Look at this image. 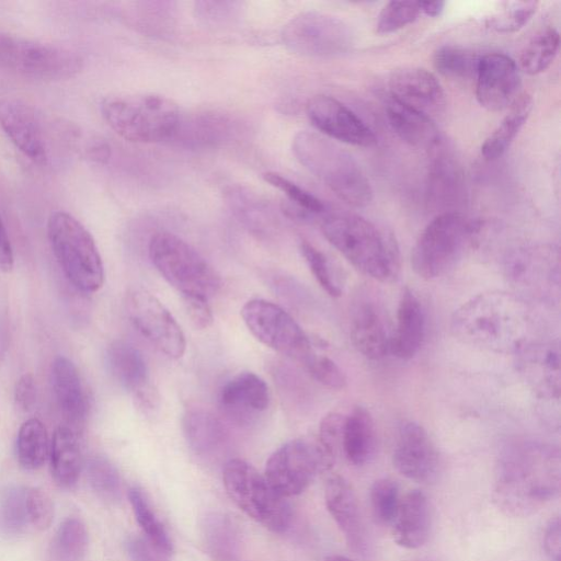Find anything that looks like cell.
Masks as SVG:
<instances>
[{
    "label": "cell",
    "mask_w": 561,
    "mask_h": 561,
    "mask_svg": "<svg viewBox=\"0 0 561 561\" xmlns=\"http://www.w3.org/2000/svg\"><path fill=\"white\" fill-rule=\"evenodd\" d=\"M560 481L557 451L537 445L522 446L501 460L493 501L506 515L529 516L559 495Z\"/></svg>",
    "instance_id": "cell-1"
},
{
    "label": "cell",
    "mask_w": 561,
    "mask_h": 561,
    "mask_svg": "<svg viewBox=\"0 0 561 561\" xmlns=\"http://www.w3.org/2000/svg\"><path fill=\"white\" fill-rule=\"evenodd\" d=\"M528 310L516 296L483 293L454 314L451 330L458 339L494 352H517L525 342Z\"/></svg>",
    "instance_id": "cell-2"
},
{
    "label": "cell",
    "mask_w": 561,
    "mask_h": 561,
    "mask_svg": "<svg viewBox=\"0 0 561 561\" xmlns=\"http://www.w3.org/2000/svg\"><path fill=\"white\" fill-rule=\"evenodd\" d=\"M325 239L360 273L388 283L397 278L400 255L393 237L354 214H330L322 218Z\"/></svg>",
    "instance_id": "cell-3"
},
{
    "label": "cell",
    "mask_w": 561,
    "mask_h": 561,
    "mask_svg": "<svg viewBox=\"0 0 561 561\" xmlns=\"http://www.w3.org/2000/svg\"><path fill=\"white\" fill-rule=\"evenodd\" d=\"M293 153L301 165L353 207L373 199L371 185L355 158L329 138L308 130L295 135Z\"/></svg>",
    "instance_id": "cell-4"
},
{
    "label": "cell",
    "mask_w": 561,
    "mask_h": 561,
    "mask_svg": "<svg viewBox=\"0 0 561 561\" xmlns=\"http://www.w3.org/2000/svg\"><path fill=\"white\" fill-rule=\"evenodd\" d=\"M100 110L118 136L137 144L172 140L182 115L171 99L147 93L107 96Z\"/></svg>",
    "instance_id": "cell-5"
},
{
    "label": "cell",
    "mask_w": 561,
    "mask_h": 561,
    "mask_svg": "<svg viewBox=\"0 0 561 561\" xmlns=\"http://www.w3.org/2000/svg\"><path fill=\"white\" fill-rule=\"evenodd\" d=\"M51 250L71 284L83 293L98 291L104 283V265L90 231L71 214L54 211L47 221Z\"/></svg>",
    "instance_id": "cell-6"
},
{
    "label": "cell",
    "mask_w": 561,
    "mask_h": 561,
    "mask_svg": "<svg viewBox=\"0 0 561 561\" xmlns=\"http://www.w3.org/2000/svg\"><path fill=\"white\" fill-rule=\"evenodd\" d=\"M149 256L160 275L181 295L209 299L221 287V278L211 264L179 236L160 231L149 242Z\"/></svg>",
    "instance_id": "cell-7"
},
{
    "label": "cell",
    "mask_w": 561,
    "mask_h": 561,
    "mask_svg": "<svg viewBox=\"0 0 561 561\" xmlns=\"http://www.w3.org/2000/svg\"><path fill=\"white\" fill-rule=\"evenodd\" d=\"M477 231V224L456 210L437 215L412 249L413 271L424 279L444 275L461 259Z\"/></svg>",
    "instance_id": "cell-8"
},
{
    "label": "cell",
    "mask_w": 561,
    "mask_h": 561,
    "mask_svg": "<svg viewBox=\"0 0 561 561\" xmlns=\"http://www.w3.org/2000/svg\"><path fill=\"white\" fill-rule=\"evenodd\" d=\"M222 482L232 502L263 527L274 533L289 527V504L252 465L239 458L230 459L222 469Z\"/></svg>",
    "instance_id": "cell-9"
},
{
    "label": "cell",
    "mask_w": 561,
    "mask_h": 561,
    "mask_svg": "<svg viewBox=\"0 0 561 561\" xmlns=\"http://www.w3.org/2000/svg\"><path fill=\"white\" fill-rule=\"evenodd\" d=\"M83 67L75 50L0 32V68L41 81H61L76 77Z\"/></svg>",
    "instance_id": "cell-10"
},
{
    "label": "cell",
    "mask_w": 561,
    "mask_h": 561,
    "mask_svg": "<svg viewBox=\"0 0 561 561\" xmlns=\"http://www.w3.org/2000/svg\"><path fill=\"white\" fill-rule=\"evenodd\" d=\"M282 41L293 53L311 58H336L347 54L354 35L340 18L307 11L293 16L283 27Z\"/></svg>",
    "instance_id": "cell-11"
},
{
    "label": "cell",
    "mask_w": 561,
    "mask_h": 561,
    "mask_svg": "<svg viewBox=\"0 0 561 561\" xmlns=\"http://www.w3.org/2000/svg\"><path fill=\"white\" fill-rule=\"evenodd\" d=\"M241 317L250 333L265 346L304 365L314 354L307 334L280 306L251 299L241 309Z\"/></svg>",
    "instance_id": "cell-12"
},
{
    "label": "cell",
    "mask_w": 561,
    "mask_h": 561,
    "mask_svg": "<svg viewBox=\"0 0 561 561\" xmlns=\"http://www.w3.org/2000/svg\"><path fill=\"white\" fill-rule=\"evenodd\" d=\"M330 469L317 440L291 439L267 459L264 477L283 497L304 492L318 472Z\"/></svg>",
    "instance_id": "cell-13"
},
{
    "label": "cell",
    "mask_w": 561,
    "mask_h": 561,
    "mask_svg": "<svg viewBox=\"0 0 561 561\" xmlns=\"http://www.w3.org/2000/svg\"><path fill=\"white\" fill-rule=\"evenodd\" d=\"M126 310L135 330L157 350L173 359L183 356L185 335L171 312L152 294L134 289L127 297Z\"/></svg>",
    "instance_id": "cell-14"
},
{
    "label": "cell",
    "mask_w": 561,
    "mask_h": 561,
    "mask_svg": "<svg viewBox=\"0 0 561 561\" xmlns=\"http://www.w3.org/2000/svg\"><path fill=\"white\" fill-rule=\"evenodd\" d=\"M306 113L312 126L329 139L357 147H373L377 144L374 131L333 96H312L306 105Z\"/></svg>",
    "instance_id": "cell-15"
},
{
    "label": "cell",
    "mask_w": 561,
    "mask_h": 561,
    "mask_svg": "<svg viewBox=\"0 0 561 561\" xmlns=\"http://www.w3.org/2000/svg\"><path fill=\"white\" fill-rule=\"evenodd\" d=\"M519 67L510 56L491 53L480 57L476 73V96L488 111L510 107L519 96Z\"/></svg>",
    "instance_id": "cell-16"
},
{
    "label": "cell",
    "mask_w": 561,
    "mask_h": 561,
    "mask_svg": "<svg viewBox=\"0 0 561 561\" xmlns=\"http://www.w3.org/2000/svg\"><path fill=\"white\" fill-rule=\"evenodd\" d=\"M0 128L13 146L34 163H47L48 146L44 125L28 103L15 98L0 99Z\"/></svg>",
    "instance_id": "cell-17"
},
{
    "label": "cell",
    "mask_w": 561,
    "mask_h": 561,
    "mask_svg": "<svg viewBox=\"0 0 561 561\" xmlns=\"http://www.w3.org/2000/svg\"><path fill=\"white\" fill-rule=\"evenodd\" d=\"M394 468L405 478L430 483L439 469L438 450L426 430L416 422L403 423L392 454Z\"/></svg>",
    "instance_id": "cell-18"
},
{
    "label": "cell",
    "mask_w": 561,
    "mask_h": 561,
    "mask_svg": "<svg viewBox=\"0 0 561 561\" xmlns=\"http://www.w3.org/2000/svg\"><path fill=\"white\" fill-rule=\"evenodd\" d=\"M390 96L431 117L446 105V95L437 78L424 68L394 70L388 81Z\"/></svg>",
    "instance_id": "cell-19"
},
{
    "label": "cell",
    "mask_w": 561,
    "mask_h": 561,
    "mask_svg": "<svg viewBox=\"0 0 561 561\" xmlns=\"http://www.w3.org/2000/svg\"><path fill=\"white\" fill-rule=\"evenodd\" d=\"M392 331L381 308L370 300L355 305L351 321V340L369 359H380L390 352Z\"/></svg>",
    "instance_id": "cell-20"
},
{
    "label": "cell",
    "mask_w": 561,
    "mask_h": 561,
    "mask_svg": "<svg viewBox=\"0 0 561 561\" xmlns=\"http://www.w3.org/2000/svg\"><path fill=\"white\" fill-rule=\"evenodd\" d=\"M508 276L518 285L543 289V285L559 282V251L551 245L518 250L507 265Z\"/></svg>",
    "instance_id": "cell-21"
},
{
    "label": "cell",
    "mask_w": 561,
    "mask_h": 561,
    "mask_svg": "<svg viewBox=\"0 0 561 561\" xmlns=\"http://www.w3.org/2000/svg\"><path fill=\"white\" fill-rule=\"evenodd\" d=\"M431 531V510L426 495L420 490L409 491L399 503L391 523L393 541L405 549L425 545Z\"/></svg>",
    "instance_id": "cell-22"
},
{
    "label": "cell",
    "mask_w": 561,
    "mask_h": 561,
    "mask_svg": "<svg viewBox=\"0 0 561 561\" xmlns=\"http://www.w3.org/2000/svg\"><path fill=\"white\" fill-rule=\"evenodd\" d=\"M237 134V123L229 115L218 112H201L181 115L172 140L190 148L216 147Z\"/></svg>",
    "instance_id": "cell-23"
},
{
    "label": "cell",
    "mask_w": 561,
    "mask_h": 561,
    "mask_svg": "<svg viewBox=\"0 0 561 561\" xmlns=\"http://www.w3.org/2000/svg\"><path fill=\"white\" fill-rule=\"evenodd\" d=\"M426 319L414 293L405 288L397 311V323L391 334L390 352L400 359L414 357L423 345Z\"/></svg>",
    "instance_id": "cell-24"
},
{
    "label": "cell",
    "mask_w": 561,
    "mask_h": 561,
    "mask_svg": "<svg viewBox=\"0 0 561 561\" xmlns=\"http://www.w3.org/2000/svg\"><path fill=\"white\" fill-rule=\"evenodd\" d=\"M519 366L526 379L537 392L545 397L559 398L560 353L549 344H524L517 352Z\"/></svg>",
    "instance_id": "cell-25"
},
{
    "label": "cell",
    "mask_w": 561,
    "mask_h": 561,
    "mask_svg": "<svg viewBox=\"0 0 561 561\" xmlns=\"http://www.w3.org/2000/svg\"><path fill=\"white\" fill-rule=\"evenodd\" d=\"M383 107L393 131L411 147L432 150L442 142L439 131L431 117L390 95L385 100Z\"/></svg>",
    "instance_id": "cell-26"
},
{
    "label": "cell",
    "mask_w": 561,
    "mask_h": 561,
    "mask_svg": "<svg viewBox=\"0 0 561 561\" xmlns=\"http://www.w3.org/2000/svg\"><path fill=\"white\" fill-rule=\"evenodd\" d=\"M51 381L62 414L73 428L78 427L87 414V400L77 367L69 358L57 356L51 366Z\"/></svg>",
    "instance_id": "cell-27"
},
{
    "label": "cell",
    "mask_w": 561,
    "mask_h": 561,
    "mask_svg": "<svg viewBox=\"0 0 561 561\" xmlns=\"http://www.w3.org/2000/svg\"><path fill=\"white\" fill-rule=\"evenodd\" d=\"M49 457L55 482L64 489L72 488L83 468L78 431L68 425L58 426L53 434Z\"/></svg>",
    "instance_id": "cell-28"
},
{
    "label": "cell",
    "mask_w": 561,
    "mask_h": 561,
    "mask_svg": "<svg viewBox=\"0 0 561 561\" xmlns=\"http://www.w3.org/2000/svg\"><path fill=\"white\" fill-rule=\"evenodd\" d=\"M270 390L259 375L243 371L227 381L219 392L222 408L233 413H259L270 405Z\"/></svg>",
    "instance_id": "cell-29"
},
{
    "label": "cell",
    "mask_w": 561,
    "mask_h": 561,
    "mask_svg": "<svg viewBox=\"0 0 561 561\" xmlns=\"http://www.w3.org/2000/svg\"><path fill=\"white\" fill-rule=\"evenodd\" d=\"M327 508L347 540L358 545L360 536V516L355 492L343 477L332 474L324 486Z\"/></svg>",
    "instance_id": "cell-30"
},
{
    "label": "cell",
    "mask_w": 561,
    "mask_h": 561,
    "mask_svg": "<svg viewBox=\"0 0 561 561\" xmlns=\"http://www.w3.org/2000/svg\"><path fill=\"white\" fill-rule=\"evenodd\" d=\"M105 362L114 381L133 394L149 383L146 360L134 345L119 340L112 342Z\"/></svg>",
    "instance_id": "cell-31"
},
{
    "label": "cell",
    "mask_w": 561,
    "mask_h": 561,
    "mask_svg": "<svg viewBox=\"0 0 561 561\" xmlns=\"http://www.w3.org/2000/svg\"><path fill=\"white\" fill-rule=\"evenodd\" d=\"M202 535L213 561H241V533L229 516L221 513L206 515L202 523Z\"/></svg>",
    "instance_id": "cell-32"
},
{
    "label": "cell",
    "mask_w": 561,
    "mask_h": 561,
    "mask_svg": "<svg viewBox=\"0 0 561 561\" xmlns=\"http://www.w3.org/2000/svg\"><path fill=\"white\" fill-rule=\"evenodd\" d=\"M430 193L436 205H453L461 194V170L443 141L431 150Z\"/></svg>",
    "instance_id": "cell-33"
},
{
    "label": "cell",
    "mask_w": 561,
    "mask_h": 561,
    "mask_svg": "<svg viewBox=\"0 0 561 561\" xmlns=\"http://www.w3.org/2000/svg\"><path fill=\"white\" fill-rule=\"evenodd\" d=\"M342 447L347 460L362 466L371 456L375 447V428L370 413L363 407H356L344 419Z\"/></svg>",
    "instance_id": "cell-34"
},
{
    "label": "cell",
    "mask_w": 561,
    "mask_h": 561,
    "mask_svg": "<svg viewBox=\"0 0 561 561\" xmlns=\"http://www.w3.org/2000/svg\"><path fill=\"white\" fill-rule=\"evenodd\" d=\"M531 108L533 100L529 95L522 94L517 98L510 106L508 113L482 144L481 153L485 160L492 161L505 153L529 117Z\"/></svg>",
    "instance_id": "cell-35"
},
{
    "label": "cell",
    "mask_w": 561,
    "mask_h": 561,
    "mask_svg": "<svg viewBox=\"0 0 561 561\" xmlns=\"http://www.w3.org/2000/svg\"><path fill=\"white\" fill-rule=\"evenodd\" d=\"M183 432L188 446L198 455L213 454L225 439L221 422L204 409L186 411L183 416Z\"/></svg>",
    "instance_id": "cell-36"
},
{
    "label": "cell",
    "mask_w": 561,
    "mask_h": 561,
    "mask_svg": "<svg viewBox=\"0 0 561 561\" xmlns=\"http://www.w3.org/2000/svg\"><path fill=\"white\" fill-rule=\"evenodd\" d=\"M49 440L45 425L32 417L22 423L16 436V458L25 470L41 468L49 455Z\"/></svg>",
    "instance_id": "cell-37"
},
{
    "label": "cell",
    "mask_w": 561,
    "mask_h": 561,
    "mask_svg": "<svg viewBox=\"0 0 561 561\" xmlns=\"http://www.w3.org/2000/svg\"><path fill=\"white\" fill-rule=\"evenodd\" d=\"M225 199L237 218L254 229L268 227L274 221L271 204L243 186H229Z\"/></svg>",
    "instance_id": "cell-38"
},
{
    "label": "cell",
    "mask_w": 561,
    "mask_h": 561,
    "mask_svg": "<svg viewBox=\"0 0 561 561\" xmlns=\"http://www.w3.org/2000/svg\"><path fill=\"white\" fill-rule=\"evenodd\" d=\"M88 542L85 525L76 517H69L59 525L51 540V557L56 561H80L87 552Z\"/></svg>",
    "instance_id": "cell-39"
},
{
    "label": "cell",
    "mask_w": 561,
    "mask_h": 561,
    "mask_svg": "<svg viewBox=\"0 0 561 561\" xmlns=\"http://www.w3.org/2000/svg\"><path fill=\"white\" fill-rule=\"evenodd\" d=\"M559 46L560 35L556 28L549 27L541 31L522 51L520 69L531 76L545 71L553 62Z\"/></svg>",
    "instance_id": "cell-40"
},
{
    "label": "cell",
    "mask_w": 561,
    "mask_h": 561,
    "mask_svg": "<svg viewBox=\"0 0 561 561\" xmlns=\"http://www.w3.org/2000/svg\"><path fill=\"white\" fill-rule=\"evenodd\" d=\"M263 179L273 187L283 192L295 205L291 214L301 219L325 216V205L314 195L276 172H266Z\"/></svg>",
    "instance_id": "cell-41"
},
{
    "label": "cell",
    "mask_w": 561,
    "mask_h": 561,
    "mask_svg": "<svg viewBox=\"0 0 561 561\" xmlns=\"http://www.w3.org/2000/svg\"><path fill=\"white\" fill-rule=\"evenodd\" d=\"M128 499L135 518L146 535V538L164 552L171 554L173 546L170 536L152 511L144 492L137 486L131 488L128 491Z\"/></svg>",
    "instance_id": "cell-42"
},
{
    "label": "cell",
    "mask_w": 561,
    "mask_h": 561,
    "mask_svg": "<svg viewBox=\"0 0 561 561\" xmlns=\"http://www.w3.org/2000/svg\"><path fill=\"white\" fill-rule=\"evenodd\" d=\"M480 57L471 50L445 45L435 51L433 64L444 77L466 80L476 78Z\"/></svg>",
    "instance_id": "cell-43"
},
{
    "label": "cell",
    "mask_w": 561,
    "mask_h": 561,
    "mask_svg": "<svg viewBox=\"0 0 561 561\" xmlns=\"http://www.w3.org/2000/svg\"><path fill=\"white\" fill-rule=\"evenodd\" d=\"M87 479L93 492L103 501L115 503L122 496V481L116 467L103 456L91 457L87 465Z\"/></svg>",
    "instance_id": "cell-44"
},
{
    "label": "cell",
    "mask_w": 561,
    "mask_h": 561,
    "mask_svg": "<svg viewBox=\"0 0 561 561\" xmlns=\"http://www.w3.org/2000/svg\"><path fill=\"white\" fill-rule=\"evenodd\" d=\"M26 489L9 485L0 495V527L7 535L21 534L28 524Z\"/></svg>",
    "instance_id": "cell-45"
},
{
    "label": "cell",
    "mask_w": 561,
    "mask_h": 561,
    "mask_svg": "<svg viewBox=\"0 0 561 561\" xmlns=\"http://www.w3.org/2000/svg\"><path fill=\"white\" fill-rule=\"evenodd\" d=\"M536 1H505L500 10L486 19V25L497 33H514L529 22L536 13Z\"/></svg>",
    "instance_id": "cell-46"
},
{
    "label": "cell",
    "mask_w": 561,
    "mask_h": 561,
    "mask_svg": "<svg viewBox=\"0 0 561 561\" xmlns=\"http://www.w3.org/2000/svg\"><path fill=\"white\" fill-rule=\"evenodd\" d=\"M370 506L375 519L382 525L391 524L399 507V485L390 478L376 480L370 488Z\"/></svg>",
    "instance_id": "cell-47"
},
{
    "label": "cell",
    "mask_w": 561,
    "mask_h": 561,
    "mask_svg": "<svg viewBox=\"0 0 561 561\" xmlns=\"http://www.w3.org/2000/svg\"><path fill=\"white\" fill-rule=\"evenodd\" d=\"M66 141L87 160L104 164L111 158L110 145L100 136L85 133L75 125H66Z\"/></svg>",
    "instance_id": "cell-48"
},
{
    "label": "cell",
    "mask_w": 561,
    "mask_h": 561,
    "mask_svg": "<svg viewBox=\"0 0 561 561\" xmlns=\"http://www.w3.org/2000/svg\"><path fill=\"white\" fill-rule=\"evenodd\" d=\"M299 249L309 270L322 289L331 297H339L342 293L341 286L328 257L308 241H301Z\"/></svg>",
    "instance_id": "cell-49"
},
{
    "label": "cell",
    "mask_w": 561,
    "mask_h": 561,
    "mask_svg": "<svg viewBox=\"0 0 561 561\" xmlns=\"http://www.w3.org/2000/svg\"><path fill=\"white\" fill-rule=\"evenodd\" d=\"M419 2L390 1L379 12L376 31L379 34H390L411 24L420 15Z\"/></svg>",
    "instance_id": "cell-50"
},
{
    "label": "cell",
    "mask_w": 561,
    "mask_h": 561,
    "mask_svg": "<svg viewBox=\"0 0 561 561\" xmlns=\"http://www.w3.org/2000/svg\"><path fill=\"white\" fill-rule=\"evenodd\" d=\"M344 419L343 415L332 412L322 419L319 426V436L316 440L329 468L335 460L339 445H342Z\"/></svg>",
    "instance_id": "cell-51"
},
{
    "label": "cell",
    "mask_w": 561,
    "mask_h": 561,
    "mask_svg": "<svg viewBox=\"0 0 561 561\" xmlns=\"http://www.w3.org/2000/svg\"><path fill=\"white\" fill-rule=\"evenodd\" d=\"M26 507L28 522L38 530L50 527L55 510L49 494L41 488L26 489Z\"/></svg>",
    "instance_id": "cell-52"
},
{
    "label": "cell",
    "mask_w": 561,
    "mask_h": 561,
    "mask_svg": "<svg viewBox=\"0 0 561 561\" xmlns=\"http://www.w3.org/2000/svg\"><path fill=\"white\" fill-rule=\"evenodd\" d=\"M305 366L314 380L330 389L340 390L346 386L344 373L335 362L327 356L313 354Z\"/></svg>",
    "instance_id": "cell-53"
},
{
    "label": "cell",
    "mask_w": 561,
    "mask_h": 561,
    "mask_svg": "<svg viewBox=\"0 0 561 561\" xmlns=\"http://www.w3.org/2000/svg\"><path fill=\"white\" fill-rule=\"evenodd\" d=\"M184 310L192 325L205 330L213 324L214 316L208 299L197 295H181Z\"/></svg>",
    "instance_id": "cell-54"
},
{
    "label": "cell",
    "mask_w": 561,
    "mask_h": 561,
    "mask_svg": "<svg viewBox=\"0 0 561 561\" xmlns=\"http://www.w3.org/2000/svg\"><path fill=\"white\" fill-rule=\"evenodd\" d=\"M125 549L131 561H171V554L144 537H130L125 543Z\"/></svg>",
    "instance_id": "cell-55"
},
{
    "label": "cell",
    "mask_w": 561,
    "mask_h": 561,
    "mask_svg": "<svg viewBox=\"0 0 561 561\" xmlns=\"http://www.w3.org/2000/svg\"><path fill=\"white\" fill-rule=\"evenodd\" d=\"M14 399L23 411H30L36 401V383L31 374L22 375L15 383Z\"/></svg>",
    "instance_id": "cell-56"
},
{
    "label": "cell",
    "mask_w": 561,
    "mask_h": 561,
    "mask_svg": "<svg viewBox=\"0 0 561 561\" xmlns=\"http://www.w3.org/2000/svg\"><path fill=\"white\" fill-rule=\"evenodd\" d=\"M560 518L554 517L548 523L543 545L545 550L550 561H560L561 556V530H560Z\"/></svg>",
    "instance_id": "cell-57"
},
{
    "label": "cell",
    "mask_w": 561,
    "mask_h": 561,
    "mask_svg": "<svg viewBox=\"0 0 561 561\" xmlns=\"http://www.w3.org/2000/svg\"><path fill=\"white\" fill-rule=\"evenodd\" d=\"M14 265V255L12 244L4 226V222L0 216V271L3 273H10Z\"/></svg>",
    "instance_id": "cell-58"
},
{
    "label": "cell",
    "mask_w": 561,
    "mask_h": 561,
    "mask_svg": "<svg viewBox=\"0 0 561 561\" xmlns=\"http://www.w3.org/2000/svg\"><path fill=\"white\" fill-rule=\"evenodd\" d=\"M134 398L137 407L144 412L152 411L159 402L158 392L150 383L135 392Z\"/></svg>",
    "instance_id": "cell-59"
},
{
    "label": "cell",
    "mask_w": 561,
    "mask_h": 561,
    "mask_svg": "<svg viewBox=\"0 0 561 561\" xmlns=\"http://www.w3.org/2000/svg\"><path fill=\"white\" fill-rule=\"evenodd\" d=\"M419 7L421 13L423 12L425 15L431 18H436L440 15L445 8L444 1H419Z\"/></svg>",
    "instance_id": "cell-60"
},
{
    "label": "cell",
    "mask_w": 561,
    "mask_h": 561,
    "mask_svg": "<svg viewBox=\"0 0 561 561\" xmlns=\"http://www.w3.org/2000/svg\"><path fill=\"white\" fill-rule=\"evenodd\" d=\"M323 561H352V560L344 556L333 554V556L327 557Z\"/></svg>",
    "instance_id": "cell-61"
}]
</instances>
